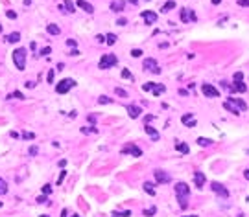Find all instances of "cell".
Segmentation results:
<instances>
[{
    "instance_id": "1",
    "label": "cell",
    "mask_w": 249,
    "mask_h": 217,
    "mask_svg": "<svg viewBox=\"0 0 249 217\" xmlns=\"http://www.w3.org/2000/svg\"><path fill=\"white\" fill-rule=\"evenodd\" d=\"M13 63H15V66L19 70L26 68V50L24 48H17V50L13 52Z\"/></svg>"
},
{
    "instance_id": "2",
    "label": "cell",
    "mask_w": 249,
    "mask_h": 217,
    "mask_svg": "<svg viewBox=\"0 0 249 217\" xmlns=\"http://www.w3.org/2000/svg\"><path fill=\"white\" fill-rule=\"evenodd\" d=\"M116 63H118V59H116V55L114 53H105V55H102V59L98 63V68L100 70H107L111 66H114Z\"/></svg>"
},
{
    "instance_id": "3",
    "label": "cell",
    "mask_w": 249,
    "mask_h": 217,
    "mask_svg": "<svg viewBox=\"0 0 249 217\" xmlns=\"http://www.w3.org/2000/svg\"><path fill=\"white\" fill-rule=\"evenodd\" d=\"M74 85H76L74 79H63L61 83H57V85H55V92H57V94H67Z\"/></svg>"
},
{
    "instance_id": "4",
    "label": "cell",
    "mask_w": 249,
    "mask_h": 217,
    "mask_svg": "<svg viewBox=\"0 0 249 217\" xmlns=\"http://www.w3.org/2000/svg\"><path fill=\"white\" fill-rule=\"evenodd\" d=\"M175 195H177V199H188V195H190V188H188V184L177 182V184H175Z\"/></svg>"
},
{
    "instance_id": "5",
    "label": "cell",
    "mask_w": 249,
    "mask_h": 217,
    "mask_svg": "<svg viewBox=\"0 0 249 217\" xmlns=\"http://www.w3.org/2000/svg\"><path fill=\"white\" fill-rule=\"evenodd\" d=\"M122 153H124V155H131V157H135V158L142 157V149H140V147H137L135 144H127V145H124V147H122Z\"/></svg>"
},
{
    "instance_id": "6",
    "label": "cell",
    "mask_w": 249,
    "mask_h": 217,
    "mask_svg": "<svg viewBox=\"0 0 249 217\" xmlns=\"http://www.w3.org/2000/svg\"><path fill=\"white\" fill-rule=\"evenodd\" d=\"M142 88H144V90H150V92H153L155 96L164 94V90H166V87H164V85H159V83H146Z\"/></svg>"
},
{
    "instance_id": "7",
    "label": "cell",
    "mask_w": 249,
    "mask_h": 217,
    "mask_svg": "<svg viewBox=\"0 0 249 217\" xmlns=\"http://www.w3.org/2000/svg\"><path fill=\"white\" fill-rule=\"evenodd\" d=\"M201 92L207 96V97H220V90L216 87L209 85V83H203L201 85Z\"/></svg>"
},
{
    "instance_id": "8",
    "label": "cell",
    "mask_w": 249,
    "mask_h": 217,
    "mask_svg": "<svg viewBox=\"0 0 249 217\" xmlns=\"http://www.w3.org/2000/svg\"><path fill=\"white\" fill-rule=\"evenodd\" d=\"M212 191L218 195V197H221V199H227L229 197V190H227V188L223 186V184H220V182H212Z\"/></svg>"
},
{
    "instance_id": "9",
    "label": "cell",
    "mask_w": 249,
    "mask_h": 217,
    "mask_svg": "<svg viewBox=\"0 0 249 217\" xmlns=\"http://www.w3.org/2000/svg\"><path fill=\"white\" fill-rule=\"evenodd\" d=\"M153 175H155V182H157V184H166V182H170V180H172L170 173H166V171H162V169H155Z\"/></svg>"
},
{
    "instance_id": "10",
    "label": "cell",
    "mask_w": 249,
    "mask_h": 217,
    "mask_svg": "<svg viewBox=\"0 0 249 217\" xmlns=\"http://www.w3.org/2000/svg\"><path fill=\"white\" fill-rule=\"evenodd\" d=\"M179 17H181V20H183L185 24H186V22H196V13H194L190 8H183V9H181V15H179Z\"/></svg>"
},
{
    "instance_id": "11",
    "label": "cell",
    "mask_w": 249,
    "mask_h": 217,
    "mask_svg": "<svg viewBox=\"0 0 249 217\" xmlns=\"http://www.w3.org/2000/svg\"><path fill=\"white\" fill-rule=\"evenodd\" d=\"M142 68H144V70H148V72H155V74H159V72H161V70L157 68V61H155V59H151V57L144 59V63H142Z\"/></svg>"
},
{
    "instance_id": "12",
    "label": "cell",
    "mask_w": 249,
    "mask_h": 217,
    "mask_svg": "<svg viewBox=\"0 0 249 217\" xmlns=\"http://www.w3.org/2000/svg\"><path fill=\"white\" fill-rule=\"evenodd\" d=\"M142 18L146 24H155L157 22V13L155 11H142Z\"/></svg>"
},
{
    "instance_id": "13",
    "label": "cell",
    "mask_w": 249,
    "mask_h": 217,
    "mask_svg": "<svg viewBox=\"0 0 249 217\" xmlns=\"http://www.w3.org/2000/svg\"><path fill=\"white\" fill-rule=\"evenodd\" d=\"M109 8H111V11H116V13H120L124 8H126V2L124 0H113V2L109 4Z\"/></svg>"
},
{
    "instance_id": "14",
    "label": "cell",
    "mask_w": 249,
    "mask_h": 217,
    "mask_svg": "<svg viewBox=\"0 0 249 217\" xmlns=\"http://www.w3.org/2000/svg\"><path fill=\"white\" fill-rule=\"evenodd\" d=\"M76 6H78L79 9H83V11H87V13H92V11H94L92 4H89L87 0H78V2H76Z\"/></svg>"
},
{
    "instance_id": "15",
    "label": "cell",
    "mask_w": 249,
    "mask_h": 217,
    "mask_svg": "<svg viewBox=\"0 0 249 217\" xmlns=\"http://www.w3.org/2000/svg\"><path fill=\"white\" fill-rule=\"evenodd\" d=\"M126 110L129 112V116H131V118H138V116H140V112H142L140 107H137V105H127Z\"/></svg>"
},
{
    "instance_id": "16",
    "label": "cell",
    "mask_w": 249,
    "mask_h": 217,
    "mask_svg": "<svg viewBox=\"0 0 249 217\" xmlns=\"http://www.w3.org/2000/svg\"><path fill=\"white\" fill-rule=\"evenodd\" d=\"M144 131H146L148 134H150V138L153 140V142H155V140H159V132L155 131V127H151L150 123H146V125H144Z\"/></svg>"
},
{
    "instance_id": "17",
    "label": "cell",
    "mask_w": 249,
    "mask_h": 217,
    "mask_svg": "<svg viewBox=\"0 0 249 217\" xmlns=\"http://www.w3.org/2000/svg\"><path fill=\"white\" fill-rule=\"evenodd\" d=\"M194 182H196V186L199 188V190H201V188H203V184H205V175L203 173H194Z\"/></svg>"
},
{
    "instance_id": "18",
    "label": "cell",
    "mask_w": 249,
    "mask_h": 217,
    "mask_svg": "<svg viewBox=\"0 0 249 217\" xmlns=\"http://www.w3.org/2000/svg\"><path fill=\"white\" fill-rule=\"evenodd\" d=\"M223 107H225L227 110H229V112H233V114H240V109H238L233 101H229V100H227V101L223 103Z\"/></svg>"
},
{
    "instance_id": "19",
    "label": "cell",
    "mask_w": 249,
    "mask_h": 217,
    "mask_svg": "<svg viewBox=\"0 0 249 217\" xmlns=\"http://www.w3.org/2000/svg\"><path fill=\"white\" fill-rule=\"evenodd\" d=\"M229 101H233L234 105H236V107L240 109V112H242V110H245V109H247V103H245L244 100H238V97H229Z\"/></svg>"
},
{
    "instance_id": "20",
    "label": "cell",
    "mask_w": 249,
    "mask_h": 217,
    "mask_svg": "<svg viewBox=\"0 0 249 217\" xmlns=\"http://www.w3.org/2000/svg\"><path fill=\"white\" fill-rule=\"evenodd\" d=\"M233 88H234V92H245V90H247L245 83H242V81H234L233 83Z\"/></svg>"
},
{
    "instance_id": "21",
    "label": "cell",
    "mask_w": 249,
    "mask_h": 217,
    "mask_svg": "<svg viewBox=\"0 0 249 217\" xmlns=\"http://www.w3.org/2000/svg\"><path fill=\"white\" fill-rule=\"evenodd\" d=\"M6 41H8V43H19V41H20V33L13 31V33H9L8 37H6Z\"/></svg>"
},
{
    "instance_id": "22",
    "label": "cell",
    "mask_w": 249,
    "mask_h": 217,
    "mask_svg": "<svg viewBox=\"0 0 249 217\" xmlns=\"http://www.w3.org/2000/svg\"><path fill=\"white\" fill-rule=\"evenodd\" d=\"M196 142H197V145H201V147H209V145L212 144V140H210V138H203V136H199V138L196 140Z\"/></svg>"
},
{
    "instance_id": "23",
    "label": "cell",
    "mask_w": 249,
    "mask_h": 217,
    "mask_svg": "<svg viewBox=\"0 0 249 217\" xmlns=\"http://www.w3.org/2000/svg\"><path fill=\"white\" fill-rule=\"evenodd\" d=\"M46 31L50 33V35H59V33H61L59 26H55V24H48V26H46Z\"/></svg>"
},
{
    "instance_id": "24",
    "label": "cell",
    "mask_w": 249,
    "mask_h": 217,
    "mask_svg": "<svg viewBox=\"0 0 249 217\" xmlns=\"http://www.w3.org/2000/svg\"><path fill=\"white\" fill-rule=\"evenodd\" d=\"M174 8H175V0H168V2H166V4L162 6V9H161V11H162V13H168L170 9H174Z\"/></svg>"
},
{
    "instance_id": "25",
    "label": "cell",
    "mask_w": 249,
    "mask_h": 217,
    "mask_svg": "<svg viewBox=\"0 0 249 217\" xmlns=\"http://www.w3.org/2000/svg\"><path fill=\"white\" fill-rule=\"evenodd\" d=\"M181 122H183L185 125H188L190 122H194V116H192V112H186V114H183V116H181Z\"/></svg>"
},
{
    "instance_id": "26",
    "label": "cell",
    "mask_w": 249,
    "mask_h": 217,
    "mask_svg": "<svg viewBox=\"0 0 249 217\" xmlns=\"http://www.w3.org/2000/svg\"><path fill=\"white\" fill-rule=\"evenodd\" d=\"M61 9H63V11H68V13H72V11H74V4L70 2V0H67V2H65L63 6H61Z\"/></svg>"
},
{
    "instance_id": "27",
    "label": "cell",
    "mask_w": 249,
    "mask_h": 217,
    "mask_svg": "<svg viewBox=\"0 0 249 217\" xmlns=\"http://www.w3.org/2000/svg\"><path fill=\"white\" fill-rule=\"evenodd\" d=\"M144 191L150 193V195H155V188H153V184H151V182H144Z\"/></svg>"
},
{
    "instance_id": "28",
    "label": "cell",
    "mask_w": 249,
    "mask_h": 217,
    "mask_svg": "<svg viewBox=\"0 0 249 217\" xmlns=\"http://www.w3.org/2000/svg\"><path fill=\"white\" fill-rule=\"evenodd\" d=\"M175 147H177V151H179V153H183V155H186V153L190 151V149H188V145H186V144H177Z\"/></svg>"
},
{
    "instance_id": "29",
    "label": "cell",
    "mask_w": 249,
    "mask_h": 217,
    "mask_svg": "<svg viewBox=\"0 0 249 217\" xmlns=\"http://www.w3.org/2000/svg\"><path fill=\"white\" fill-rule=\"evenodd\" d=\"M155 212H157V208L151 206V208H146V210H144V215H146V217H151V215H155Z\"/></svg>"
},
{
    "instance_id": "30",
    "label": "cell",
    "mask_w": 249,
    "mask_h": 217,
    "mask_svg": "<svg viewBox=\"0 0 249 217\" xmlns=\"http://www.w3.org/2000/svg\"><path fill=\"white\" fill-rule=\"evenodd\" d=\"M111 101H113V100H111V97H107V96H100V97H98V103H100V105H107V103H111Z\"/></svg>"
},
{
    "instance_id": "31",
    "label": "cell",
    "mask_w": 249,
    "mask_h": 217,
    "mask_svg": "<svg viewBox=\"0 0 249 217\" xmlns=\"http://www.w3.org/2000/svg\"><path fill=\"white\" fill-rule=\"evenodd\" d=\"M4 193H8V184L0 179V195H4Z\"/></svg>"
},
{
    "instance_id": "32",
    "label": "cell",
    "mask_w": 249,
    "mask_h": 217,
    "mask_svg": "<svg viewBox=\"0 0 249 217\" xmlns=\"http://www.w3.org/2000/svg\"><path fill=\"white\" fill-rule=\"evenodd\" d=\"M105 39H107V44H114V43H116V35H114V33H109Z\"/></svg>"
},
{
    "instance_id": "33",
    "label": "cell",
    "mask_w": 249,
    "mask_h": 217,
    "mask_svg": "<svg viewBox=\"0 0 249 217\" xmlns=\"http://www.w3.org/2000/svg\"><path fill=\"white\" fill-rule=\"evenodd\" d=\"M114 94L120 96V97H127V92H126L124 88H114Z\"/></svg>"
},
{
    "instance_id": "34",
    "label": "cell",
    "mask_w": 249,
    "mask_h": 217,
    "mask_svg": "<svg viewBox=\"0 0 249 217\" xmlns=\"http://www.w3.org/2000/svg\"><path fill=\"white\" fill-rule=\"evenodd\" d=\"M113 215H114V217H129L131 212H129V210H126V212H114Z\"/></svg>"
},
{
    "instance_id": "35",
    "label": "cell",
    "mask_w": 249,
    "mask_h": 217,
    "mask_svg": "<svg viewBox=\"0 0 249 217\" xmlns=\"http://www.w3.org/2000/svg\"><path fill=\"white\" fill-rule=\"evenodd\" d=\"M8 97H17V100H24V94L22 92H19V90H15L11 96H8Z\"/></svg>"
},
{
    "instance_id": "36",
    "label": "cell",
    "mask_w": 249,
    "mask_h": 217,
    "mask_svg": "<svg viewBox=\"0 0 249 217\" xmlns=\"http://www.w3.org/2000/svg\"><path fill=\"white\" fill-rule=\"evenodd\" d=\"M20 136H22V140H33V138H35V134H33V132H22Z\"/></svg>"
},
{
    "instance_id": "37",
    "label": "cell",
    "mask_w": 249,
    "mask_h": 217,
    "mask_svg": "<svg viewBox=\"0 0 249 217\" xmlns=\"http://www.w3.org/2000/svg\"><path fill=\"white\" fill-rule=\"evenodd\" d=\"M52 193V186L50 184H44L43 186V195H50Z\"/></svg>"
},
{
    "instance_id": "38",
    "label": "cell",
    "mask_w": 249,
    "mask_h": 217,
    "mask_svg": "<svg viewBox=\"0 0 249 217\" xmlns=\"http://www.w3.org/2000/svg\"><path fill=\"white\" fill-rule=\"evenodd\" d=\"M50 52H52V48H50V46H46V48H43V50H41V53H39V55H43V57H46V55L50 53Z\"/></svg>"
},
{
    "instance_id": "39",
    "label": "cell",
    "mask_w": 249,
    "mask_h": 217,
    "mask_svg": "<svg viewBox=\"0 0 249 217\" xmlns=\"http://www.w3.org/2000/svg\"><path fill=\"white\" fill-rule=\"evenodd\" d=\"M28 153H30V155H31V157H35V155H37V153H39V149H37V145H31V147H30V151H28Z\"/></svg>"
},
{
    "instance_id": "40",
    "label": "cell",
    "mask_w": 249,
    "mask_h": 217,
    "mask_svg": "<svg viewBox=\"0 0 249 217\" xmlns=\"http://www.w3.org/2000/svg\"><path fill=\"white\" fill-rule=\"evenodd\" d=\"M131 55H133V57H140V55H142V50L135 48V50H131Z\"/></svg>"
},
{
    "instance_id": "41",
    "label": "cell",
    "mask_w": 249,
    "mask_h": 217,
    "mask_svg": "<svg viewBox=\"0 0 249 217\" xmlns=\"http://www.w3.org/2000/svg\"><path fill=\"white\" fill-rule=\"evenodd\" d=\"M6 17H8V18H17V13L9 9V11H6Z\"/></svg>"
},
{
    "instance_id": "42",
    "label": "cell",
    "mask_w": 249,
    "mask_h": 217,
    "mask_svg": "<svg viewBox=\"0 0 249 217\" xmlns=\"http://www.w3.org/2000/svg\"><path fill=\"white\" fill-rule=\"evenodd\" d=\"M46 202V195H39L37 197V204H44Z\"/></svg>"
},
{
    "instance_id": "43",
    "label": "cell",
    "mask_w": 249,
    "mask_h": 217,
    "mask_svg": "<svg viewBox=\"0 0 249 217\" xmlns=\"http://www.w3.org/2000/svg\"><path fill=\"white\" fill-rule=\"evenodd\" d=\"M65 177H67V171H61V175H59V179H57V184H61L65 180Z\"/></svg>"
},
{
    "instance_id": "44",
    "label": "cell",
    "mask_w": 249,
    "mask_h": 217,
    "mask_svg": "<svg viewBox=\"0 0 249 217\" xmlns=\"http://www.w3.org/2000/svg\"><path fill=\"white\" fill-rule=\"evenodd\" d=\"M242 79H244V74H242V72H236V74H234V81H242Z\"/></svg>"
},
{
    "instance_id": "45",
    "label": "cell",
    "mask_w": 249,
    "mask_h": 217,
    "mask_svg": "<svg viewBox=\"0 0 249 217\" xmlns=\"http://www.w3.org/2000/svg\"><path fill=\"white\" fill-rule=\"evenodd\" d=\"M122 78H127V79H131V72H129V70H122Z\"/></svg>"
},
{
    "instance_id": "46",
    "label": "cell",
    "mask_w": 249,
    "mask_h": 217,
    "mask_svg": "<svg viewBox=\"0 0 249 217\" xmlns=\"http://www.w3.org/2000/svg\"><path fill=\"white\" fill-rule=\"evenodd\" d=\"M116 24H118V26H126L127 20H126V18H118V20H116Z\"/></svg>"
},
{
    "instance_id": "47",
    "label": "cell",
    "mask_w": 249,
    "mask_h": 217,
    "mask_svg": "<svg viewBox=\"0 0 249 217\" xmlns=\"http://www.w3.org/2000/svg\"><path fill=\"white\" fill-rule=\"evenodd\" d=\"M48 83H54V70L48 72Z\"/></svg>"
},
{
    "instance_id": "48",
    "label": "cell",
    "mask_w": 249,
    "mask_h": 217,
    "mask_svg": "<svg viewBox=\"0 0 249 217\" xmlns=\"http://www.w3.org/2000/svg\"><path fill=\"white\" fill-rule=\"evenodd\" d=\"M238 6H244V8H247V6H249V0H238Z\"/></svg>"
},
{
    "instance_id": "49",
    "label": "cell",
    "mask_w": 249,
    "mask_h": 217,
    "mask_svg": "<svg viewBox=\"0 0 249 217\" xmlns=\"http://www.w3.org/2000/svg\"><path fill=\"white\" fill-rule=\"evenodd\" d=\"M67 44L74 48V46H76V41H74V39H68V41H67Z\"/></svg>"
},
{
    "instance_id": "50",
    "label": "cell",
    "mask_w": 249,
    "mask_h": 217,
    "mask_svg": "<svg viewBox=\"0 0 249 217\" xmlns=\"http://www.w3.org/2000/svg\"><path fill=\"white\" fill-rule=\"evenodd\" d=\"M96 41H98V43H103V41H105V37H103V35H96Z\"/></svg>"
},
{
    "instance_id": "51",
    "label": "cell",
    "mask_w": 249,
    "mask_h": 217,
    "mask_svg": "<svg viewBox=\"0 0 249 217\" xmlns=\"http://www.w3.org/2000/svg\"><path fill=\"white\" fill-rule=\"evenodd\" d=\"M26 87H28V88H33V87H35V83H33V81H28Z\"/></svg>"
},
{
    "instance_id": "52",
    "label": "cell",
    "mask_w": 249,
    "mask_h": 217,
    "mask_svg": "<svg viewBox=\"0 0 249 217\" xmlns=\"http://www.w3.org/2000/svg\"><path fill=\"white\" fill-rule=\"evenodd\" d=\"M151 120H153V114H150V116L144 118V122H146V123H148V122H151Z\"/></svg>"
},
{
    "instance_id": "53",
    "label": "cell",
    "mask_w": 249,
    "mask_h": 217,
    "mask_svg": "<svg viewBox=\"0 0 249 217\" xmlns=\"http://www.w3.org/2000/svg\"><path fill=\"white\" fill-rule=\"evenodd\" d=\"M179 94H181V96H186V94H188V90H185V88H181V90H179Z\"/></svg>"
},
{
    "instance_id": "54",
    "label": "cell",
    "mask_w": 249,
    "mask_h": 217,
    "mask_svg": "<svg viewBox=\"0 0 249 217\" xmlns=\"http://www.w3.org/2000/svg\"><path fill=\"white\" fill-rule=\"evenodd\" d=\"M61 217H68V212H67V210H63V213H61Z\"/></svg>"
},
{
    "instance_id": "55",
    "label": "cell",
    "mask_w": 249,
    "mask_h": 217,
    "mask_svg": "<svg viewBox=\"0 0 249 217\" xmlns=\"http://www.w3.org/2000/svg\"><path fill=\"white\" fill-rule=\"evenodd\" d=\"M244 175H245V179L249 180V169H245V171H244Z\"/></svg>"
},
{
    "instance_id": "56",
    "label": "cell",
    "mask_w": 249,
    "mask_h": 217,
    "mask_svg": "<svg viewBox=\"0 0 249 217\" xmlns=\"http://www.w3.org/2000/svg\"><path fill=\"white\" fill-rule=\"evenodd\" d=\"M210 2H212V4H216V6H218V4L221 2V0H210Z\"/></svg>"
},
{
    "instance_id": "57",
    "label": "cell",
    "mask_w": 249,
    "mask_h": 217,
    "mask_svg": "<svg viewBox=\"0 0 249 217\" xmlns=\"http://www.w3.org/2000/svg\"><path fill=\"white\" fill-rule=\"evenodd\" d=\"M129 2H131V4H138V2H140V0H129Z\"/></svg>"
},
{
    "instance_id": "58",
    "label": "cell",
    "mask_w": 249,
    "mask_h": 217,
    "mask_svg": "<svg viewBox=\"0 0 249 217\" xmlns=\"http://www.w3.org/2000/svg\"><path fill=\"white\" fill-rule=\"evenodd\" d=\"M185 217H197V215H185Z\"/></svg>"
},
{
    "instance_id": "59",
    "label": "cell",
    "mask_w": 249,
    "mask_h": 217,
    "mask_svg": "<svg viewBox=\"0 0 249 217\" xmlns=\"http://www.w3.org/2000/svg\"><path fill=\"white\" fill-rule=\"evenodd\" d=\"M39 217H48V215H39Z\"/></svg>"
},
{
    "instance_id": "60",
    "label": "cell",
    "mask_w": 249,
    "mask_h": 217,
    "mask_svg": "<svg viewBox=\"0 0 249 217\" xmlns=\"http://www.w3.org/2000/svg\"><path fill=\"white\" fill-rule=\"evenodd\" d=\"M72 217H81V215H72Z\"/></svg>"
},
{
    "instance_id": "61",
    "label": "cell",
    "mask_w": 249,
    "mask_h": 217,
    "mask_svg": "<svg viewBox=\"0 0 249 217\" xmlns=\"http://www.w3.org/2000/svg\"><path fill=\"white\" fill-rule=\"evenodd\" d=\"M245 153H247V155H249V149H247V151H245Z\"/></svg>"
},
{
    "instance_id": "62",
    "label": "cell",
    "mask_w": 249,
    "mask_h": 217,
    "mask_svg": "<svg viewBox=\"0 0 249 217\" xmlns=\"http://www.w3.org/2000/svg\"><path fill=\"white\" fill-rule=\"evenodd\" d=\"M0 208H2V202H0Z\"/></svg>"
}]
</instances>
